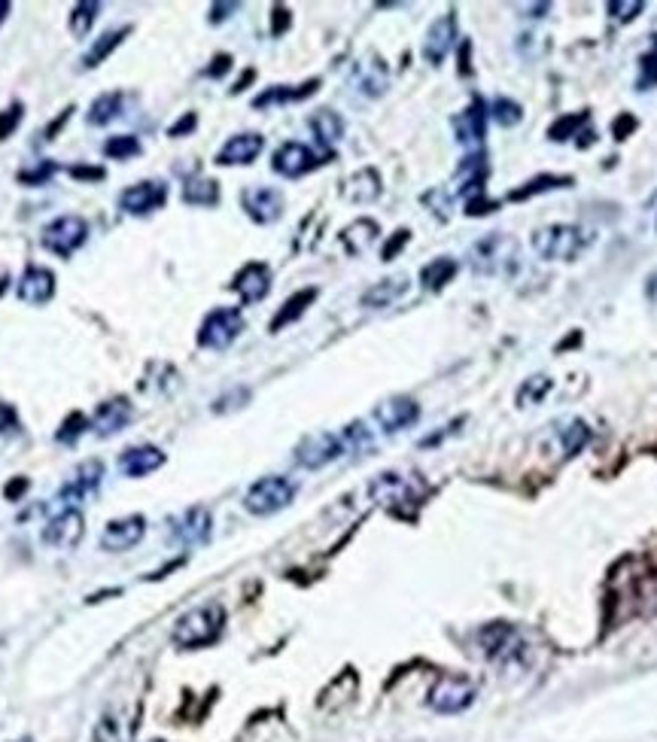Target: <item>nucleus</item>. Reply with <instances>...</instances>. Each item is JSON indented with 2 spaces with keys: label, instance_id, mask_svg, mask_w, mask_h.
<instances>
[{
  "label": "nucleus",
  "instance_id": "f257e3e1",
  "mask_svg": "<svg viewBox=\"0 0 657 742\" xmlns=\"http://www.w3.org/2000/svg\"><path fill=\"white\" fill-rule=\"evenodd\" d=\"M223 627H226V609L219 603H204L177 618L171 639L180 648H204L223 636Z\"/></svg>",
  "mask_w": 657,
  "mask_h": 742
},
{
  "label": "nucleus",
  "instance_id": "f03ea898",
  "mask_svg": "<svg viewBox=\"0 0 657 742\" xmlns=\"http://www.w3.org/2000/svg\"><path fill=\"white\" fill-rule=\"evenodd\" d=\"M594 244V235L572 222H557L533 232V250L545 262H572Z\"/></svg>",
  "mask_w": 657,
  "mask_h": 742
},
{
  "label": "nucleus",
  "instance_id": "7ed1b4c3",
  "mask_svg": "<svg viewBox=\"0 0 657 742\" xmlns=\"http://www.w3.org/2000/svg\"><path fill=\"white\" fill-rule=\"evenodd\" d=\"M518 259H521V244L511 235H505V232H493V235L475 241L472 250H469V268L478 277L511 274L518 268Z\"/></svg>",
  "mask_w": 657,
  "mask_h": 742
},
{
  "label": "nucleus",
  "instance_id": "20e7f679",
  "mask_svg": "<svg viewBox=\"0 0 657 742\" xmlns=\"http://www.w3.org/2000/svg\"><path fill=\"white\" fill-rule=\"evenodd\" d=\"M296 493H299L296 481H289L283 475H265L244 493V508L256 517H268V514L283 511L296 499Z\"/></svg>",
  "mask_w": 657,
  "mask_h": 742
},
{
  "label": "nucleus",
  "instance_id": "39448f33",
  "mask_svg": "<svg viewBox=\"0 0 657 742\" xmlns=\"http://www.w3.org/2000/svg\"><path fill=\"white\" fill-rule=\"evenodd\" d=\"M86 238H89V222L77 213H64V216H55L52 222H46L40 244H43V250H49L61 259H70L86 244Z\"/></svg>",
  "mask_w": 657,
  "mask_h": 742
},
{
  "label": "nucleus",
  "instance_id": "423d86ee",
  "mask_svg": "<svg viewBox=\"0 0 657 742\" xmlns=\"http://www.w3.org/2000/svg\"><path fill=\"white\" fill-rule=\"evenodd\" d=\"M478 645H481L484 657H490L493 663H521L524 651H527L521 633L511 624H502V621L481 627L478 630Z\"/></svg>",
  "mask_w": 657,
  "mask_h": 742
},
{
  "label": "nucleus",
  "instance_id": "0eeeda50",
  "mask_svg": "<svg viewBox=\"0 0 657 742\" xmlns=\"http://www.w3.org/2000/svg\"><path fill=\"white\" fill-rule=\"evenodd\" d=\"M244 332V314L238 308H216L204 317L198 329V344L204 350H226Z\"/></svg>",
  "mask_w": 657,
  "mask_h": 742
},
{
  "label": "nucleus",
  "instance_id": "6e6552de",
  "mask_svg": "<svg viewBox=\"0 0 657 742\" xmlns=\"http://www.w3.org/2000/svg\"><path fill=\"white\" fill-rule=\"evenodd\" d=\"M344 454H347V448H344L341 432H311L296 444V463L302 469H311V472L326 469L329 463H335Z\"/></svg>",
  "mask_w": 657,
  "mask_h": 742
},
{
  "label": "nucleus",
  "instance_id": "1a4fd4ad",
  "mask_svg": "<svg viewBox=\"0 0 657 742\" xmlns=\"http://www.w3.org/2000/svg\"><path fill=\"white\" fill-rule=\"evenodd\" d=\"M426 703L429 709L442 712V715H457L475 703V685L463 676H442L429 688Z\"/></svg>",
  "mask_w": 657,
  "mask_h": 742
},
{
  "label": "nucleus",
  "instance_id": "9d476101",
  "mask_svg": "<svg viewBox=\"0 0 657 742\" xmlns=\"http://www.w3.org/2000/svg\"><path fill=\"white\" fill-rule=\"evenodd\" d=\"M86 536V517L80 508H61L55 511L46 527H43V542L58 551H73Z\"/></svg>",
  "mask_w": 657,
  "mask_h": 742
},
{
  "label": "nucleus",
  "instance_id": "9b49d317",
  "mask_svg": "<svg viewBox=\"0 0 657 742\" xmlns=\"http://www.w3.org/2000/svg\"><path fill=\"white\" fill-rule=\"evenodd\" d=\"M369 496L390 508V511H399L402 505H414L417 502V487L414 481H408L405 475L399 472H381L372 484H369Z\"/></svg>",
  "mask_w": 657,
  "mask_h": 742
},
{
  "label": "nucleus",
  "instance_id": "f8f14e48",
  "mask_svg": "<svg viewBox=\"0 0 657 742\" xmlns=\"http://www.w3.org/2000/svg\"><path fill=\"white\" fill-rule=\"evenodd\" d=\"M165 201H168V186L159 180H143V183L125 186L119 192V210H125L131 216L153 213V210L165 207Z\"/></svg>",
  "mask_w": 657,
  "mask_h": 742
},
{
  "label": "nucleus",
  "instance_id": "ddd939ff",
  "mask_svg": "<svg viewBox=\"0 0 657 742\" xmlns=\"http://www.w3.org/2000/svg\"><path fill=\"white\" fill-rule=\"evenodd\" d=\"M317 165H320L317 153L311 150V146L299 143V140H289V143L277 146V153H274V159H271L274 174H280V177H286V180H299V177H305L308 171H314Z\"/></svg>",
  "mask_w": 657,
  "mask_h": 742
},
{
  "label": "nucleus",
  "instance_id": "4468645a",
  "mask_svg": "<svg viewBox=\"0 0 657 742\" xmlns=\"http://www.w3.org/2000/svg\"><path fill=\"white\" fill-rule=\"evenodd\" d=\"M101 478H104L101 460H86L83 466H77V469H73V475L67 478V484L61 487V493H58L61 508H77L80 499H86L89 493H95L101 487Z\"/></svg>",
  "mask_w": 657,
  "mask_h": 742
},
{
  "label": "nucleus",
  "instance_id": "2eb2a0df",
  "mask_svg": "<svg viewBox=\"0 0 657 742\" xmlns=\"http://www.w3.org/2000/svg\"><path fill=\"white\" fill-rule=\"evenodd\" d=\"M241 204L247 210V216L259 226H271L283 216V195L271 186H247L241 192Z\"/></svg>",
  "mask_w": 657,
  "mask_h": 742
},
{
  "label": "nucleus",
  "instance_id": "dca6fc26",
  "mask_svg": "<svg viewBox=\"0 0 657 742\" xmlns=\"http://www.w3.org/2000/svg\"><path fill=\"white\" fill-rule=\"evenodd\" d=\"M143 536H146V517L143 514H128V517H119V521H110L104 527L101 548L113 551V554H122V551H131Z\"/></svg>",
  "mask_w": 657,
  "mask_h": 742
},
{
  "label": "nucleus",
  "instance_id": "f3484780",
  "mask_svg": "<svg viewBox=\"0 0 657 742\" xmlns=\"http://www.w3.org/2000/svg\"><path fill=\"white\" fill-rule=\"evenodd\" d=\"M353 86L356 92H362L365 98H381L390 86V70L387 61L381 55H365L362 61H356L353 67Z\"/></svg>",
  "mask_w": 657,
  "mask_h": 742
},
{
  "label": "nucleus",
  "instance_id": "a211bd4d",
  "mask_svg": "<svg viewBox=\"0 0 657 742\" xmlns=\"http://www.w3.org/2000/svg\"><path fill=\"white\" fill-rule=\"evenodd\" d=\"M457 43V16L454 13H445L442 19H435L426 31V40H423V58L429 64H442L451 49Z\"/></svg>",
  "mask_w": 657,
  "mask_h": 742
},
{
  "label": "nucleus",
  "instance_id": "6ab92c4d",
  "mask_svg": "<svg viewBox=\"0 0 657 742\" xmlns=\"http://www.w3.org/2000/svg\"><path fill=\"white\" fill-rule=\"evenodd\" d=\"M262 150H265V137L256 131H244V134H235L223 143V150L216 153V165H223V168L253 165Z\"/></svg>",
  "mask_w": 657,
  "mask_h": 742
},
{
  "label": "nucleus",
  "instance_id": "aec40b11",
  "mask_svg": "<svg viewBox=\"0 0 657 742\" xmlns=\"http://www.w3.org/2000/svg\"><path fill=\"white\" fill-rule=\"evenodd\" d=\"M210 530H213V517H210V511L201 508V505L183 511V514L177 517V521L171 524V536H174L180 545H186V548L204 545V542L210 539Z\"/></svg>",
  "mask_w": 657,
  "mask_h": 742
},
{
  "label": "nucleus",
  "instance_id": "412c9836",
  "mask_svg": "<svg viewBox=\"0 0 657 742\" xmlns=\"http://www.w3.org/2000/svg\"><path fill=\"white\" fill-rule=\"evenodd\" d=\"M232 289L241 295V302H244V305L262 302L265 295L271 292V268H268L265 262H247V265L235 274Z\"/></svg>",
  "mask_w": 657,
  "mask_h": 742
},
{
  "label": "nucleus",
  "instance_id": "4be33fe9",
  "mask_svg": "<svg viewBox=\"0 0 657 742\" xmlns=\"http://www.w3.org/2000/svg\"><path fill=\"white\" fill-rule=\"evenodd\" d=\"M420 417V405L408 396H390L375 408V420L384 432H402L414 426Z\"/></svg>",
  "mask_w": 657,
  "mask_h": 742
},
{
  "label": "nucleus",
  "instance_id": "5701e85b",
  "mask_svg": "<svg viewBox=\"0 0 657 742\" xmlns=\"http://www.w3.org/2000/svg\"><path fill=\"white\" fill-rule=\"evenodd\" d=\"M16 295H19V302L34 305V308H40V305L52 302V295H55V274H52L49 268L31 265V268L19 277V283H16Z\"/></svg>",
  "mask_w": 657,
  "mask_h": 742
},
{
  "label": "nucleus",
  "instance_id": "b1692460",
  "mask_svg": "<svg viewBox=\"0 0 657 742\" xmlns=\"http://www.w3.org/2000/svg\"><path fill=\"white\" fill-rule=\"evenodd\" d=\"M131 420H134V405L125 396H116V399H107L104 405H98V411L92 417V429L101 438H110V435L122 432Z\"/></svg>",
  "mask_w": 657,
  "mask_h": 742
},
{
  "label": "nucleus",
  "instance_id": "393cba45",
  "mask_svg": "<svg viewBox=\"0 0 657 742\" xmlns=\"http://www.w3.org/2000/svg\"><path fill=\"white\" fill-rule=\"evenodd\" d=\"M454 134L457 140L466 146V150H481L484 143V128H487V107L481 101H472V107H466L463 113L454 116Z\"/></svg>",
  "mask_w": 657,
  "mask_h": 742
},
{
  "label": "nucleus",
  "instance_id": "a878e982",
  "mask_svg": "<svg viewBox=\"0 0 657 742\" xmlns=\"http://www.w3.org/2000/svg\"><path fill=\"white\" fill-rule=\"evenodd\" d=\"M162 466H165V454L156 448V444H137V448H128L119 457V469L128 478H146Z\"/></svg>",
  "mask_w": 657,
  "mask_h": 742
},
{
  "label": "nucleus",
  "instance_id": "bb28decb",
  "mask_svg": "<svg viewBox=\"0 0 657 742\" xmlns=\"http://www.w3.org/2000/svg\"><path fill=\"white\" fill-rule=\"evenodd\" d=\"M341 198L350 204H372L381 198V174L375 168H362L356 174H350L341 183Z\"/></svg>",
  "mask_w": 657,
  "mask_h": 742
},
{
  "label": "nucleus",
  "instance_id": "cd10ccee",
  "mask_svg": "<svg viewBox=\"0 0 657 742\" xmlns=\"http://www.w3.org/2000/svg\"><path fill=\"white\" fill-rule=\"evenodd\" d=\"M411 280L408 274H396V277H387V280H378L375 286H369L362 292V305L365 308H390L393 302H399L402 295L408 292Z\"/></svg>",
  "mask_w": 657,
  "mask_h": 742
},
{
  "label": "nucleus",
  "instance_id": "c85d7f7f",
  "mask_svg": "<svg viewBox=\"0 0 657 742\" xmlns=\"http://www.w3.org/2000/svg\"><path fill=\"white\" fill-rule=\"evenodd\" d=\"M378 235H381V229H378L375 219H356V222H350V226L341 232V244H344V250L350 256H362L365 250H369L378 241Z\"/></svg>",
  "mask_w": 657,
  "mask_h": 742
},
{
  "label": "nucleus",
  "instance_id": "c756f323",
  "mask_svg": "<svg viewBox=\"0 0 657 742\" xmlns=\"http://www.w3.org/2000/svg\"><path fill=\"white\" fill-rule=\"evenodd\" d=\"M317 299V286H311V289H302V292H296L292 299L277 311V317L271 320V332H280L283 326H289V323H296L308 308H311V302Z\"/></svg>",
  "mask_w": 657,
  "mask_h": 742
},
{
  "label": "nucleus",
  "instance_id": "7c9ffc66",
  "mask_svg": "<svg viewBox=\"0 0 657 742\" xmlns=\"http://www.w3.org/2000/svg\"><path fill=\"white\" fill-rule=\"evenodd\" d=\"M311 131L317 134V140L323 146H335L341 137H344V119L335 113V110H317L311 119H308Z\"/></svg>",
  "mask_w": 657,
  "mask_h": 742
},
{
  "label": "nucleus",
  "instance_id": "2f4dec72",
  "mask_svg": "<svg viewBox=\"0 0 657 742\" xmlns=\"http://www.w3.org/2000/svg\"><path fill=\"white\" fill-rule=\"evenodd\" d=\"M454 274H457V262H454L451 256H438V259H432L429 265H423L420 283H423L429 292H438V289L448 286V283L454 280Z\"/></svg>",
  "mask_w": 657,
  "mask_h": 742
},
{
  "label": "nucleus",
  "instance_id": "473e14b6",
  "mask_svg": "<svg viewBox=\"0 0 657 742\" xmlns=\"http://www.w3.org/2000/svg\"><path fill=\"white\" fill-rule=\"evenodd\" d=\"M320 86V80H311L299 89H289V86H274L268 92H262L259 98H253V107H274V104H289V101H305L308 95H314Z\"/></svg>",
  "mask_w": 657,
  "mask_h": 742
},
{
  "label": "nucleus",
  "instance_id": "72a5a7b5",
  "mask_svg": "<svg viewBox=\"0 0 657 742\" xmlns=\"http://www.w3.org/2000/svg\"><path fill=\"white\" fill-rule=\"evenodd\" d=\"M560 448H563V454L566 457H575L584 444L591 441V426L584 423V420H578V417H569L566 423H560Z\"/></svg>",
  "mask_w": 657,
  "mask_h": 742
},
{
  "label": "nucleus",
  "instance_id": "f704fd0d",
  "mask_svg": "<svg viewBox=\"0 0 657 742\" xmlns=\"http://www.w3.org/2000/svg\"><path fill=\"white\" fill-rule=\"evenodd\" d=\"M183 201L192 207H213L219 204V183L207 177H192L183 183Z\"/></svg>",
  "mask_w": 657,
  "mask_h": 742
},
{
  "label": "nucleus",
  "instance_id": "c9c22d12",
  "mask_svg": "<svg viewBox=\"0 0 657 742\" xmlns=\"http://www.w3.org/2000/svg\"><path fill=\"white\" fill-rule=\"evenodd\" d=\"M128 34H131V28H128V25H125V28H119V31H104L98 40H92V49L83 55V67H86V70L98 67V64H101V61H104V58H107V55H110V52H113V49H116V46H119Z\"/></svg>",
  "mask_w": 657,
  "mask_h": 742
},
{
  "label": "nucleus",
  "instance_id": "e433bc0d",
  "mask_svg": "<svg viewBox=\"0 0 657 742\" xmlns=\"http://www.w3.org/2000/svg\"><path fill=\"white\" fill-rule=\"evenodd\" d=\"M116 116H122V95L119 92H107V95H98L89 107V116L86 122L101 128V125H110Z\"/></svg>",
  "mask_w": 657,
  "mask_h": 742
},
{
  "label": "nucleus",
  "instance_id": "4c0bfd02",
  "mask_svg": "<svg viewBox=\"0 0 657 742\" xmlns=\"http://www.w3.org/2000/svg\"><path fill=\"white\" fill-rule=\"evenodd\" d=\"M98 13H101V4H92V0H83V4H77V7L70 10V16H67V28H70V34L77 37V40L89 37V31H92V25H95Z\"/></svg>",
  "mask_w": 657,
  "mask_h": 742
},
{
  "label": "nucleus",
  "instance_id": "58836bf2",
  "mask_svg": "<svg viewBox=\"0 0 657 742\" xmlns=\"http://www.w3.org/2000/svg\"><path fill=\"white\" fill-rule=\"evenodd\" d=\"M487 119H493L502 128H511V125H518L524 119V110H521L518 101H511V98H493L487 104Z\"/></svg>",
  "mask_w": 657,
  "mask_h": 742
},
{
  "label": "nucleus",
  "instance_id": "ea45409f",
  "mask_svg": "<svg viewBox=\"0 0 657 742\" xmlns=\"http://www.w3.org/2000/svg\"><path fill=\"white\" fill-rule=\"evenodd\" d=\"M572 186V177H554V174H542V177H536V180H530V183H524L521 189H515L508 198L511 201H524V198H530V195H536V192H551V189H569Z\"/></svg>",
  "mask_w": 657,
  "mask_h": 742
},
{
  "label": "nucleus",
  "instance_id": "a19ab883",
  "mask_svg": "<svg viewBox=\"0 0 657 742\" xmlns=\"http://www.w3.org/2000/svg\"><path fill=\"white\" fill-rule=\"evenodd\" d=\"M140 150H143V146H140V140L134 134H119V137H110L104 143V156L116 159V162L134 159V156H140Z\"/></svg>",
  "mask_w": 657,
  "mask_h": 742
},
{
  "label": "nucleus",
  "instance_id": "79ce46f5",
  "mask_svg": "<svg viewBox=\"0 0 657 742\" xmlns=\"http://www.w3.org/2000/svg\"><path fill=\"white\" fill-rule=\"evenodd\" d=\"M341 438H344L347 454H365V451H372V444H375L365 423H350L347 429H341Z\"/></svg>",
  "mask_w": 657,
  "mask_h": 742
},
{
  "label": "nucleus",
  "instance_id": "37998d69",
  "mask_svg": "<svg viewBox=\"0 0 657 742\" xmlns=\"http://www.w3.org/2000/svg\"><path fill=\"white\" fill-rule=\"evenodd\" d=\"M588 113H575V116H563V119H557L551 128H548V137L554 140V143H563V140H569L581 125H588Z\"/></svg>",
  "mask_w": 657,
  "mask_h": 742
},
{
  "label": "nucleus",
  "instance_id": "c03bdc74",
  "mask_svg": "<svg viewBox=\"0 0 657 742\" xmlns=\"http://www.w3.org/2000/svg\"><path fill=\"white\" fill-rule=\"evenodd\" d=\"M548 390H551V378H545V375H539V378H527V381L521 384V390H518V402L527 408V405H533V402L545 399V396H548Z\"/></svg>",
  "mask_w": 657,
  "mask_h": 742
},
{
  "label": "nucleus",
  "instance_id": "a18cd8bd",
  "mask_svg": "<svg viewBox=\"0 0 657 742\" xmlns=\"http://www.w3.org/2000/svg\"><path fill=\"white\" fill-rule=\"evenodd\" d=\"M606 10L615 22H633L645 10V4L642 0H612V4H606Z\"/></svg>",
  "mask_w": 657,
  "mask_h": 742
},
{
  "label": "nucleus",
  "instance_id": "49530a36",
  "mask_svg": "<svg viewBox=\"0 0 657 742\" xmlns=\"http://www.w3.org/2000/svg\"><path fill=\"white\" fill-rule=\"evenodd\" d=\"M86 426H92L80 411H73L64 423H61V429H58V441H67V444H73L77 441L83 432H86Z\"/></svg>",
  "mask_w": 657,
  "mask_h": 742
},
{
  "label": "nucleus",
  "instance_id": "de8ad7c7",
  "mask_svg": "<svg viewBox=\"0 0 657 742\" xmlns=\"http://www.w3.org/2000/svg\"><path fill=\"white\" fill-rule=\"evenodd\" d=\"M636 86H639L642 92L657 86V46H654L648 55H642V61H639V83H636Z\"/></svg>",
  "mask_w": 657,
  "mask_h": 742
},
{
  "label": "nucleus",
  "instance_id": "09e8293b",
  "mask_svg": "<svg viewBox=\"0 0 657 742\" xmlns=\"http://www.w3.org/2000/svg\"><path fill=\"white\" fill-rule=\"evenodd\" d=\"M19 432H22V420H19L16 408L7 405V402H0V438H13Z\"/></svg>",
  "mask_w": 657,
  "mask_h": 742
},
{
  "label": "nucleus",
  "instance_id": "8fccbe9b",
  "mask_svg": "<svg viewBox=\"0 0 657 742\" xmlns=\"http://www.w3.org/2000/svg\"><path fill=\"white\" fill-rule=\"evenodd\" d=\"M22 113H25V107L16 101L13 107H7L4 113H0V140H7L16 128H19V122H22Z\"/></svg>",
  "mask_w": 657,
  "mask_h": 742
},
{
  "label": "nucleus",
  "instance_id": "3c124183",
  "mask_svg": "<svg viewBox=\"0 0 657 742\" xmlns=\"http://www.w3.org/2000/svg\"><path fill=\"white\" fill-rule=\"evenodd\" d=\"M423 204H429L435 216L448 219V210H451V195H448V192H442V189H432V192H426V195H423Z\"/></svg>",
  "mask_w": 657,
  "mask_h": 742
},
{
  "label": "nucleus",
  "instance_id": "603ef678",
  "mask_svg": "<svg viewBox=\"0 0 657 742\" xmlns=\"http://www.w3.org/2000/svg\"><path fill=\"white\" fill-rule=\"evenodd\" d=\"M52 171H55V165L46 162V165H37L34 171H19V180H22L25 186H40V183H46V180L52 177Z\"/></svg>",
  "mask_w": 657,
  "mask_h": 742
},
{
  "label": "nucleus",
  "instance_id": "864d4df0",
  "mask_svg": "<svg viewBox=\"0 0 657 742\" xmlns=\"http://www.w3.org/2000/svg\"><path fill=\"white\" fill-rule=\"evenodd\" d=\"M408 238H411V232H405V229H402V232H396V238H393V241L381 250V259H384V262H393V259L399 256V250L408 244Z\"/></svg>",
  "mask_w": 657,
  "mask_h": 742
},
{
  "label": "nucleus",
  "instance_id": "5fc2aeb1",
  "mask_svg": "<svg viewBox=\"0 0 657 742\" xmlns=\"http://www.w3.org/2000/svg\"><path fill=\"white\" fill-rule=\"evenodd\" d=\"M229 67H232V55H216V58L210 61V67H207V77L219 80L223 73H229Z\"/></svg>",
  "mask_w": 657,
  "mask_h": 742
},
{
  "label": "nucleus",
  "instance_id": "6e6d98bb",
  "mask_svg": "<svg viewBox=\"0 0 657 742\" xmlns=\"http://www.w3.org/2000/svg\"><path fill=\"white\" fill-rule=\"evenodd\" d=\"M195 125H198V116H195V113H183V119H180L177 125H171L168 134H171V137H183V134L195 131Z\"/></svg>",
  "mask_w": 657,
  "mask_h": 742
},
{
  "label": "nucleus",
  "instance_id": "4d7b16f0",
  "mask_svg": "<svg viewBox=\"0 0 657 742\" xmlns=\"http://www.w3.org/2000/svg\"><path fill=\"white\" fill-rule=\"evenodd\" d=\"M235 10H238V4H213V7H210V22H213V25L226 22V19H229L226 13H235Z\"/></svg>",
  "mask_w": 657,
  "mask_h": 742
},
{
  "label": "nucleus",
  "instance_id": "13d9d810",
  "mask_svg": "<svg viewBox=\"0 0 657 742\" xmlns=\"http://www.w3.org/2000/svg\"><path fill=\"white\" fill-rule=\"evenodd\" d=\"M70 177H77V180H104V171L101 168H83V165H77V168H70Z\"/></svg>",
  "mask_w": 657,
  "mask_h": 742
},
{
  "label": "nucleus",
  "instance_id": "bf43d9fd",
  "mask_svg": "<svg viewBox=\"0 0 657 742\" xmlns=\"http://www.w3.org/2000/svg\"><path fill=\"white\" fill-rule=\"evenodd\" d=\"M289 28V10L283 7H274V37H280L283 31Z\"/></svg>",
  "mask_w": 657,
  "mask_h": 742
},
{
  "label": "nucleus",
  "instance_id": "052dcab7",
  "mask_svg": "<svg viewBox=\"0 0 657 742\" xmlns=\"http://www.w3.org/2000/svg\"><path fill=\"white\" fill-rule=\"evenodd\" d=\"M25 490H28V481H13V484L7 487V496H10V499H16V496H22Z\"/></svg>",
  "mask_w": 657,
  "mask_h": 742
},
{
  "label": "nucleus",
  "instance_id": "680f3d73",
  "mask_svg": "<svg viewBox=\"0 0 657 742\" xmlns=\"http://www.w3.org/2000/svg\"><path fill=\"white\" fill-rule=\"evenodd\" d=\"M630 128H636V119H630V116H627L624 122H618V125H615V134H618V137H624Z\"/></svg>",
  "mask_w": 657,
  "mask_h": 742
},
{
  "label": "nucleus",
  "instance_id": "e2e57ef3",
  "mask_svg": "<svg viewBox=\"0 0 657 742\" xmlns=\"http://www.w3.org/2000/svg\"><path fill=\"white\" fill-rule=\"evenodd\" d=\"M10 10H13L10 0H0V25H4V19L10 16Z\"/></svg>",
  "mask_w": 657,
  "mask_h": 742
},
{
  "label": "nucleus",
  "instance_id": "0e129e2a",
  "mask_svg": "<svg viewBox=\"0 0 657 742\" xmlns=\"http://www.w3.org/2000/svg\"><path fill=\"white\" fill-rule=\"evenodd\" d=\"M153 742H162V739H153Z\"/></svg>",
  "mask_w": 657,
  "mask_h": 742
}]
</instances>
